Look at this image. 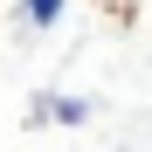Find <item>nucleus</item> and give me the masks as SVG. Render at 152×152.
I'll use <instances>...</instances> for the list:
<instances>
[{"label": "nucleus", "mask_w": 152, "mask_h": 152, "mask_svg": "<svg viewBox=\"0 0 152 152\" xmlns=\"http://www.w3.org/2000/svg\"><path fill=\"white\" fill-rule=\"evenodd\" d=\"M90 111H97L90 97H69V90H42L35 104H28L35 124H90Z\"/></svg>", "instance_id": "1"}, {"label": "nucleus", "mask_w": 152, "mask_h": 152, "mask_svg": "<svg viewBox=\"0 0 152 152\" xmlns=\"http://www.w3.org/2000/svg\"><path fill=\"white\" fill-rule=\"evenodd\" d=\"M62 14H69V0H21V21L28 28H56Z\"/></svg>", "instance_id": "2"}]
</instances>
